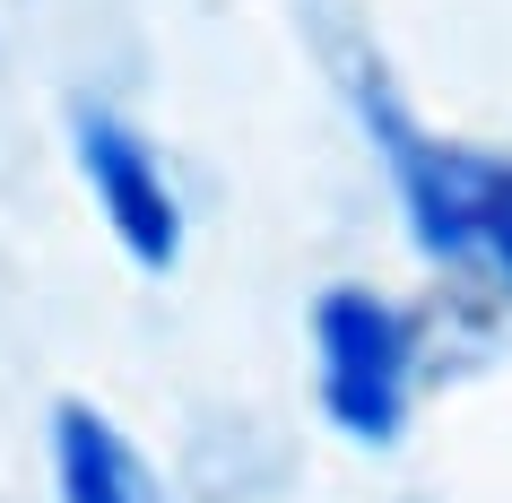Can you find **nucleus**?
Returning a JSON list of instances; mask_svg holds the SVG:
<instances>
[{
  "instance_id": "obj_3",
  "label": "nucleus",
  "mask_w": 512,
  "mask_h": 503,
  "mask_svg": "<svg viewBox=\"0 0 512 503\" xmlns=\"http://www.w3.org/2000/svg\"><path fill=\"white\" fill-rule=\"evenodd\" d=\"M70 157H79V174H87V191H96L105 226L122 235V252H131L148 278H165V269L183 261V200H174V183H165L157 148H148L122 113L79 105V113H70Z\"/></svg>"
},
{
  "instance_id": "obj_2",
  "label": "nucleus",
  "mask_w": 512,
  "mask_h": 503,
  "mask_svg": "<svg viewBox=\"0 0 512 503\" xmlns=\"http://www.w3.org/2000/svg\"><path fill=\"white\" fill-rule=\"evenodd\" d=\"M313 365H322V417L365 451H391L408 434L417 399V321L374 287L313 295Z\"/></svg>"
},
{
  "instance_id": "obj_1",
  "label": "nucleus",
  "mask_w": 512,
  "mask_h": 503,
  "mask_svg": "<svg viewBox=\"0 0 512 503\" xmlns=\"http://www.w3.org/2000/svg\"><path fill=\"white\" fill-rule=\"evenodd\" d=\"M348 87H356V122L374 139V157L391 165V191L408 209L417 252L443 261V269L486 278L495 295H512V157L434 139L391 96V79H374V70H348Z\"/></svg>"
},
{
  "instance_id": "obj_4",
  "label": "nucleus",
  "mask_w": 512,
  "mask_h": 503,
  "mask_svg": "<svg viewBox=\"0 0 512 503\" xmlns=\"http://www.w3.org/2000/svg\"><path fill=\"white\" fill-rule=\"evenodd\" d=\"M53 477H61V503H165V486L139 460V443L105 408H87V399L53 408Z\"/></svg>"
}]
</instances>
